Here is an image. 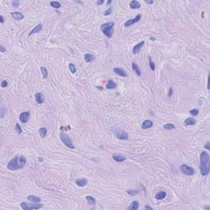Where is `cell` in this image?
Wrapping results in <instances>:
<instances>
[{
  "mask_svg": "<svg viewBox=\"0 0 210 210\" xmlns=\"http://www.w3.org/2000/svg\"><path fill=\"white\" fill-rule=\"evenodd\" d=\"M166 195H167V194L165 191H159V193L156 194L155 198L157 199V200H163V199L165 198Z\"/></svg>",
  "mask_w": 210,
  "mask_h": 210,
  "instance_id": "obj_26",
  "label": "cell"
},
{
  "mask_svg": "<svg viewBox=\"0 0 210 210\" xmlns=\"http://www.w3.org/2000/svg\"><path fill=\"white\" fill-rule=\"evenodd\" d=\"M60 138H61V140L62 141V143H63L67 147H68V148H70V149H75V146L73 145L70 136H69L67 134L62 132L60 134Z\"/></svg>",
  "mask_w": 210,
  "mask_h": 210,
  "instance_id": "obj_4",
  "label": "cell"
},
{
  "mask_svg": "<svg viewBox=\"0 0 210 210\" xmlns=\"http://www.w3.org/2000/svg\"><path fill=\"white\" fill-rule=\"evenodd\" d=\"M1 86H2L3 88L7 87V86H8V81H5V80H4V81H2V83H1Z\"/></svg>",
  "mask_w": 210,
  "mask_h": 210,
  "instance_id": "obj_37",
  "label": "cell"
},
{
  "mask_svg": "<svg viewBox=\"0 0 210 210\" xmlns=\"http://www.w3.org/2000/svg\"><path fill=\"white\" fill-rule=\"evenodd\" d=\"M50 5L52 6L53 8H61V3L59 2H56V1H53V2H50Z\"/></svg>",
  "mask_w": 210,
  "mask_h": 210,
  "instance_id": "obj_30",
  "label": "cell"
},
{
  "mask_svg": "<svg viewBox=\"0 0 210 210\" xmlns=\"http://www.w3.org/2000/svg\"><path fill=\"white\" fill-rule=\"evenodd\" d=\"M205 148H206L207 149H210V147H209V142H208L207 144H206V145H205Z\"/></svg>",
  "mask_w": 210,
  "mask_h": 210,
  "instance_id": "obj_42",
  "label": "cell"
},
{
  "mask_svg": "<svg viewBox=\"0 0 210 210\" xmlns=\"http://www.w3.org/2000/svg\"><path fill=\"white\" fill-rule=\"evenodd\" d=\"M0 21H1V23L4 22V18H3V16H0Z\"/></svg>",
  "mask_w": 210,
  "mask_h": 210,
  "instance_id": "obj_41",
  "label": "cell"
},
{
  "mask_svg": "<svg viewBox=\"0 0 210 210\" xmlns=\"http://www.w3.org/2000/svg\"><path fill=\"white\" fill-rule=\"evenodd\" d=\"M138 208H139V203H138V201H133V202L131 203V204L130 205L129 207H127V209L136 210V209H138Z\"/></svg>",
  "mask_w": 210,
  "mask_h": 210,
  "instance_id": "obj_24",
  "label": "cell"
},
{
  "mask_svg": "<svg viewBox=\"0 0 210 210\" xmlns=\"http://www.w3.org/2000/svg\"><path fill=\"white\" fill-rule=\"evenodd\" d=\"M150 40H153H153H154V38H150Z\"/></svg>",
  "mask_w": 210,
  "mask_h": 210,
  "instance_id": "obj_49",
  "label": "cell"
},
{
  "mask_svg": "<svg viewBox=\"0 0 210 210\" xmlns=\"http://www.w3.org/2000/svg\"><path fill=\"white\" fill-rule=\"evenodd\" d=\"M172 89H170V90H169V94H168V97H170L171 95H172Z\"/></svg>",
  "mask_w": 210,
  "mask_h": 210,
  "instance_id": "obj_44",
  "label": "cell"
},
{
  "mask_svg": "<svg viewBox=\"0 0 210 210\" xmlns=\"http://www.w3.org/2000/svg\"><path fill=\"white\" fill-rule=\"evenodd\" d=\"M140 20H141V15L138 14L137 16H136L134 19H131V20L127 21L126 22H125L124 26H125V27H130V26H131V25H132L133 24H135V22H138V21H140Z\"/></svg>",
  "mask_w": 210,
  "mask_h": 210,
  "instance_id": "obj_8",
  "label": "cell"
},
{
  "mask_svg": "<svg viewBox=\"0 0 210 210\" xmlns=\"http://www.w3.org/2000/svg\"><path fill=\"white\" fill-rule=\"evenodd\" d=\"M43 28V25L42 24H38L37 25H36L35 27L34 28L32 31L30 32L29 35H31L32 34H35V33H40V31H41V30H42Z\"/></svg>",
  "mask_w": 210,
  "mask_h": 210,
  "instance_id": "obj_17",
  "label": "cell"
},
{
  "mask_svg": "<svg viewBox=\"0 0 210 210\" xmlns=\"http://www.w3.org/2000/svg\"><path fill=\"white\" fill-rule=\"evenodd\" d=\"M15 129H16L17 132L18 134H21V132H22V130H21L20 125H19V124H16V127H15Z\"/></svg>",
  "mask_w": 210,
  "mask_h": 210,
  "instance_id": "obj_34",
  "label": "cell"
},
{
  "mask_svg": "<svg viewBox=\"0 0 210 210\" xmlns=\"http://www.w3.org/2000/svg\"><path fill=\"white\" fill-rule=\"evenodd\" d=\"M112 8L110 7L109 9H108V10L104 12V16H109V15H110V14L112 13Z\"/></svg>",
  "mask_w": 210,
  "mask_h": 210,
  "instance_id": "obj_36",
  "label": "cell"
},
{
  "mask_svg": "<svg viewBox=\"0 0 210 210\" xmlns=\"http://www.w3.org/2000/svg\"><path fill=\"white\" fill-rule=\"evenodd\" d=\"M145 209H150V210H153V208L149 207V206H145Z\"/></svg>",
  "mask_w": 210,
  "mask_h": 210,
  "instance_id": "obj_47",
  "label": "cell"
},
{
  "mask_svg": "<svg viewBox=\"0 0 210 210\" xmlns=\"http://www.w3.org/2000/svg\"><path fill=\"white\" fill-rule=\"evenodd\" d=\"M163 128L165 130H168V131H171V130L175 129V126L172 124V123H168V124H165L163 126Z\"/></svg>",
  "mask_w": 210,
  "mask_h": 210,
  "instance_id": "obj_29",
  "label": "cell"
},
{
  "mask_svg": "<svg viewBox=\"0 0 210 210\" xmlns=\"http://www.w3.org/2000/svg\"><path fill=\"white\" fill-rule=\"evenodd\" d=\"M6 50H7V49H6L3 46V45H1V46H0V52H1V53H4Z\"/></svg>",
  "mask_w": 210,
  "mask_h": 210,
  "instance_id": "obj_39",
  "label": "cell"
},
{
  "mask_svg": "<svg viewBox=\"0 0 210 210\" xmlns=\"http://www.w3.org/2000/svg\"><path fill=\"white\" fill-rule=\"evenodd\" d=\"M84 58H85V61L86 62H90L94 59L95 57H94V55L91 54V53H86V54H85V56H84Z\"/></svg>",
  "mask_w": 210,
  "mask_h": 210,
  "instance_id": "obj_23",
  "label": "cell"
},
{
  "mask_svg": "<svg viewBox=\"0 0 210 210\" xmlns=\"http://www.w3.org/2000/svg\"><path fill=\"white\" fill-rule=\"evenodd\" d=\"M114 22H108L105 24H103L100 27L101 31L107 36L108 38H111L112 35V32H113V26H114Z\"/></svg>",
  "mask_w": 210,
  "mask_h": 210,
  "instance_id": "obj_3",
  "label": "cell"
},
{
  "mask_svg": "<svg viewBox=\"0 0 210 210\" xmlns=\"http://www.w3.org/2000/svg\"><path fill=\"white\" fill-rule=\"evenodd\" d=\"M144 41H141V42L139 43V44H135V46H134L133 50H132L133 54H136V53H140V49H142V47L144 46Z\"/></svg>",
  "mask_w": 210,
  "mask_h": 210,
  "instance_id": "obj_11",
  "label": "cell"
},
{
  "mask_svg": "<svg viewBox=\"0 0 210 210\" xmlns=\"http://www.w3.org/2000/svg\"><path fill=\"white\" fill-rule=\"evenodd\" d=\"M106 88L109 89V90H112V89H116L117 88V84L112 80H109L108 81L107 85H106Z\"/></svg>",
  "mask_w": 210,
  "mask_h": 210,
  "instance_id": "obj_22",
  "label": "cell"
},
{
  "mask_svg": "<svg viewBox=\"0 0 210 210\" xmlns=\"http://www.w3.org/2000/svg\"><path fill=\"white\" fill-rule=\"evenodd\" d=\"M85 198H86V200H87L88 203L90 205H94H94L96 204V200H95V199L94 198V197H92L90 195H87Z\"/></svg>",
  "mask_w": 210,
  "mask_h": 210,
  "instance_id": "obj_25",
  "label": "cell"
},
{
  "mask_svg": "<svg viewBox=\"0 0 210 210\" xmlns=\"http://www.w3.org/2000/svg\"><path fill=\"white\" fill-rule=\"evenodd\" d=\"M145 2H146V3H148V4H152V3H153V1H148V0H145Z\"/></svg>",
  "mask_w": 210,
  "mask_h": 210,
  "instance_id": "obj_45",
  "label": "cell"
},
{
  "mask_svg": "<svg viewBox=\"0 0 210 210\" xmlns=\"http://www.w3.org/2000/svg\"><path fill=\"white\" fill-rule=\"evenodd\" d=\"M40 70H41V72H42V75H43L44 79H47V78H48V71H47L46 67H41Z\"/></svg>",
  "mask_w": 210,
  "mask_h": 210,
  "instance_id": "obj_28",
  "label": "cell"
},
{
  "mask_svg": "<svg viewBox=\"0 0 210 210\" xmlns=\"http://www.w3.org/2000/svg\"><path fill=\"white\" fill-rule=\"evenodd\" d=\"M200 173L202 176L209 175L210 171V163H209V155L205 151H203L200 154Z\"/></svg>",
  "mask_w": 210,
  "mask_h": 210,
  "instance_id": "obj_2",
  "label": "cell"
},
{
  "mask_svg": "<svg viewBox=\"0 0 210 210\" xmlns=\"http://www.w3.org/2000/svg\"><path fill=\"white\" fill-rule=\"evenodd\" d=\"M39 133H40V135L41 138H44L47 134V129L45 128V127H41V128H40V130H39Z\"/></svg>",
  "mask_w": 210,
  "mask_h": 210,
  "instance_id": "obj_27",
  "label": "cell"
},
{
  "mask_svg": "<svg viewBox=\"0 0 210 210\" xmlns=\"http://www.w3.org/2000/svg\"><path fill=\"white\" fill-rule=\"evenodd\" d=\"M87 183H88V180L85 178H80L76 181V184L78 186H81V187L85 186V185H87Z\"/></svg>",
  "mask_w": 210,
  "mask_h": 210,
  "instance_id": "obj_14",
  "label": "cell"
},
{
  "mask_svg": "<svg viewBox=\"0 0 210 210\" xmlns=\"http://www.w3.org/2000/svg\"><path fill=\"white\" fill-rule=\"evenodd\" d=\"M131 67H132V70L135 71V74L137 76H140L141 75V71H140V67H138V65L136 64L135 62H132V63H131Z\"/></svg>",
  "mask_w": 210,
  "mask_h": 210,
  "instance_id": "obj_16",
  "label": "cell"
},
{
  "mask_svg": "<svg viewBox=\"0 0 210 210\" xmlns=\"http://www.w3.org/2000/svg\"><path fill=\"white\" fill-rule=\"evenodd\" d=\"M103 0H101V1L97 2V4H98V5H101V4H103Z\"/></svg>",
  "mask_w": 210,
  "mask_h": 210,
  "instance_id": "obj_43",
  "label": "cell"
},
{
  "mask_svg": "<svg viewBox=\"0 0 210 210\" xmlns=\"http://www.w3.org/2000/svg\"><path fill=\"white\" fill-rule=\"evenodd\" d=\"M25 164H26V159L25 158V156L17 155L10 160L7 167L11 171H17L25 167Z\"/></svg>",
  "mask_w": 210,
  "mask_h": 210,
  "instance_id": "obj_1",
  "label": "cell"
},
{
  "mask_svg": "<svg viewBox=\"0 0 210 210\" xmlns=\"http://www.w3.org/2000/svg\"><path fill=\"white\" fill-rule=\"evenodd\" d=\"M21 207L24 210H32V209H39L43 207L42 204H39V203H28L25 202H22L21 203Z\"/></svg>",
  "mask_w": 210,
  "mask_h": 210,
  "instance_id": "obj_5",
  "label": "cell"
},
{
  "mask_svg": "<svg viewBox=\"0 0 210 210\" xmlns=\"http://www.w3.org/2000/svg\"><path fill=\"white\" fill-rule=\"evenodd\" d=\"M203 209H207V210H210V207L209 206H203Z\"/></svg>",
  "mask_w": 210,
  "mask_h": 210,
  "instance_id": "obj_46",
  "label": "cell"
},
{
  "mask_svg": "<svg viewBox=\"0 0 210 210\" xmlns=\"http://www.w3.org/2000/svg\"><path fill=\"white\" fill-rule=\"evenodd\" d=\"M149 67H150L151 70L155 71V64H154V62H153L152 58H151L150 57L149 58Z\"/></svg>",
  "mask_w": 210,
  "mask_h": 210,
  "instance_id": "obj_31",
  "label": "cell"
},
{
  "mask_svg": "<svg viewBox=\"0 0 210 210\" xmlns=\"http://www.w3.org/2000/svg\"><path fill=\"white\" fill-rule=\"evenodd\" d=\"M113 134L115 135V136L119 140H128V134L125 131L120 129V128H117L113 130Z\"/></svg>",
  "mask_w": 210,
  "mask_h": 210,
  "instance_id": "obj_6",
  "label": "cell"
},
{
  "mask_svg": "<svg viewBox=\"0 0 210 210\" xmlns=\"http://www.w3.org/2000/svg\"><path fill=\"white\" fill-rule=\"evenodd\" d=\"M180 171L184 175H186V176H193L194 174V168L190 166H187L186 164H182V165L180 167Z\"/></svg>",
  "mask_w": 210,
  "mask_h": 210,
  "instance_id": "obj_7",
  "label": "cell"
},
{
  "mask_svg": "<svg viewBox=\"0 0 210 210\" xmlns=\"http://www.w3.org/2000/svg\"><path fill=\"white\" fill-rule=\"evenodd\" d=\"M68 67H69V69H70V71H71V73H73V74H74V73H76V67H75L74 64L70 63Z\"/></svg>",
  "mask_w": 210,
  "mask_h": 210,
  "instance_id": "obj_32",
  "label": "cell"
},
{
  "mask_svg": "<svg viewBox=\"0 0 210 210\" xmlns=\"http://www.w3.org/2000/svg\"><path fill=\"white\" fill-rule=\"evenodd\" d=\"M190 113L191 114L192 116H197L199 114V110L198 109H192L190 111Z\"/></svg>",
  "mask_w": 210,
  "mask_h": 210,
  "instance_id": "obj_33",
  "label": "cell"
},
{
  "mask_svg": "<svg viewBox=\"0 0 210 210\" xmlns=\"http://www.w3.org/2000/svg\"><path fill=\"white\" fill-rule=\"evenodd\" d=\"M12 4L13 5V7L17 8V7L19 6V2H18V1H12Z\"/></svg>",
  "mask_w": 210,
  "mask_h": 210,
  "instance_id": "obj_38",
  "label": "cell"
},
{
  "mask_svg": "<svg viewBox=\"0 0 210 210\" xmlns=\"http://www.w3.org/2000/svg\"><path fill=\"white\" fill-rule=\"evenodd\" d=\"M113 71L118 76H122V77H127V73L126 72V71H124L122 68L115 67L113 69Z\"/></svg>",
  "mask_w": 210,
  "mask_h": 210,
  "instance_id": "obj_12",
  "label": "cell"
},
{
  "mask_svg": "<svg viewBox=\"0 0 210 210\" xmlns=\"http://www.w3.org/2000/svg\"><path fill=\"white\" fill-rule=\"evenodd\" d=\"M28 200L31 201L32 203H40L41 201V199L39 198L37 196H34V195H29L27 197Z\"/></svg>",
  "mask_w": 210,
  "mask_h": 210,
  "instance_id": "obj_21",
  "label": "cell"
},
{
  "mask_svg": "<svg viewBox=\"0 0 210 210\" xmlns=\"http://www.w3.org/2000/svg\"><path fill=\"white\" fill-rule=\"evenodd\" d=\"M112 159L115 160V161L118 162V163H122V162L126 160V158L124 156L120 155V154H113L112 155Z\"/></svg>",
  "mask_w": 210,
  "mask_h": 210,
  "instance_id": "obj_18",
  "label": "cell"
},
{
  "mask_svg": "<svg viewBox=\"0 0 210 210\" xmlns=\"http://www.w3.org/2000/svg\"><path fill=\"white\" fill-rule=\"evenodd\" d=\"M11 15H12V17L16 19V20H22V19L24 18L23 14L21 13V12H12Z\"/></svg>",
  "mask_w": 210,
  "mask_h": 210,
  "instance_id": "obj_19",
  "label": "cell"
},
{
  "mask_svg": "<svg viewBox=\"0 0 210 210\" xmlns=\"http://www.w3.org/2000/svg\"><path fill=\"white\" fill-rule=\"evenodd\" d=\"M1 111H2L1 117H2V118H3V117H4V108H3V107H2V109H1Z\"/></svg>",
  "mask_w": 210,
  "mask_h": 210,
  "instance_id": "obj_40",
  "label": "cell"
},
{
  "mask_svg": "<svg viewBox=\"0 0 210 210\" xmlns=\"http://www.w3.org/2000/svg\"><path fill=\"white\" fill-rule=\"evenodd\" d=\"M130 8H132V9H139L140 8V3L138 1L134 0V1H131L130 3Z\"/></svg>",
  "mask_w": 210,
  "mask_h": 210,
  "instance_id": "obj_20",
  "label": "cell"
},
{
  "mask_svg": "<svg viewBox=\"0 0 210 210\" xmlns=\"http://www.w3.org/2000/svg\"><path fill=\"white\" fill-rule=\"evenodd\" d=\"M97 88H98V89H100V90H102V89H103L102 87H99V86H97Z\"/></svg>",
  "mask_w": 210,
  "mask_h": 210,
  "instance_id": "obj_50",
  "label": "cell"
},
{
  "mask_svg": "<svg viewBox=\"0 0 210 210\" xmlns=\"http://www.w3.org/2000/svg\"><path fill=\"white\" fill-rule=\"evenodd\" d=\"M20 121L21 122L25 123L29 121L30 119V112H24L20 114Z\"/></svg>",
  "mask_w": 210,
  "mask_h": 210,
  "instance_id": "obj_9",
  "label": "cell"
},
{
  "mask_svg": "<svg viewBox=\"0 0 210 210\" xmlns=\"http://www.w3.org/2000/svg\"><path fill=\"white\" fill-rule=\"evenodd\" d=\"M138 190H127V193H128L130 195H134V194H137L138 193Z\"/></svg>",
  "mask_w": 210,
  "mask_h": 210,
  "instance_id": "obj_35",
  "label": "cell"
},
{
  "mask_svg": "<svg viewBox=\"0 0 210 210\" xmlns=\"http://www.w3.org/2000/svg\"><path fill=\"white\" fill-rule=\"evenodd\" d=\"M196 123V120L193 118H188L184 122V125L185 126H193V125H195Z\"/></svg>",
  "mask_w": 210,
  "mask_h": 210,
  "instance_id": "obj_15",
  "label": "cell"
},
{
  "mask_svg": "<svg viewBox=\"0 0 210 210\" xmlns=\"http://www.w3.org/2000/svg\"><path fill=\"white\" fill-rule=\"evenodd\" d=\"M34 99H35L36 103H39V104H42L44 102V96L41 93H36L35 95H34Z\"/></svg>",
  "mask_w": 210,
  "mask_h": 210,
  "instance_id": "obj_10",
  "label": "cell"
},
{
  "mask_svg": "<svg viewBox=\"0 0 210 210\" xmlns=\"http://www.w3.org/2000/svg\"><path fill=\"white\" fill-rule=\"evenodd\" d=\"M153 123L152 121L150 120H145L144 122L142 123L141 125V128L143 130H146V129H149V128H151V127L153 126Z\"/></svg>",
  "mask_w": 210,
  "mask_h": 210,
  "instance_id": "obj_13",
  "label": "cell"
},
{
  "mask_svg": "<svg viewBox=\"0 0 210 210\" xmlns=\"http://www.w3.org/2000/svg\"><path fill=\"white\" fill-rule=\"evenodd\" d=\"M108 3V5H109V4L111 3V1H108V3Z\"/></svg>",
  "mask_w": 210,
  "mask_h": 210,
  "instance_id": "obj_48",
  "label": "cell"
}]
</instances>
